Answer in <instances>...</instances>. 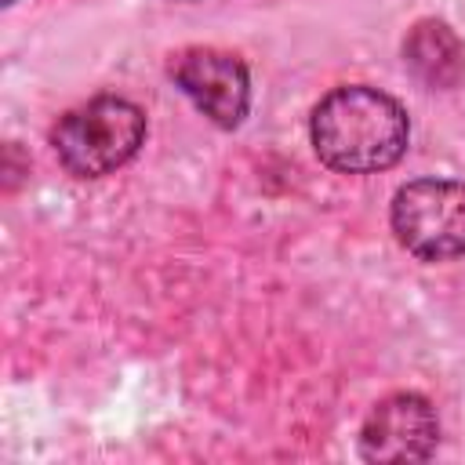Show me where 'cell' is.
I'll use <instances>...</instances> for the list:
<instances>
[{
  "instance_id": "6da1fadb",
  "label": "cell",
  "mask_w": 465,
  "mask_h": 465,
  "mask_svg": "<svg viewBox=\"0 0 465 465\" xmlns=\"http://www.w3.org/2000/svg\"><path fill=\"white\" fill-rule=\"evenodd\" d=\"M309 138L331 171L374 174L400 163L411 142L407 109L367 84H345L323 94L309 116Z\"/></svg>"
},
{
  "instance_id": "5b68a950",
  "label": "cell",
  "mask_w": 465,
  "mask_h": 465,
  "mask_svg": "<svg viewBox=\"0 0 465 465\" xmlns=\"http://www.w3.org/2000/svg\"><path fill=\"white\" fill-rule=\"evenodd\" d=\"M440 443V418L418 392H392L371 407L360 429L363 461H425Z\"/></svg>"
},
{
  "instance_id": "52a82bcc",
  "label": "cell",
  "mask_w": 465,
  "mask_h": 465,
  "mask_svg": "<svg viewBox=\"0 0 465 465\" xmlns=\"http://www.w3.org/2000/svg\"><path fill=\"white\" fill-rule=\"evenodd\" d=\"M0 4H4V7H11V4H15V0H0Z\"/></svg>"
},
{
  "instance_id": "3957f363",
  "label": "cell",
  "mask_w": 465,
  "mask_h": 465,
  "mask_svg": "<svg viewBox=\"0 0 465 465\" xmlns=\"http://www.w3.org/2000/svg\"><path fill=\"white\" fill-rule=\"evenodd\" d=\"M389 225L400 247L421 262H450L465 254V182L414 178L396 189Z\"/></svg>"
},
{
  "instance_id": "277c9868",
  "label": "cell",
  "mask_w": 465,
  "mask_h": 465,
  "mask_svg": "<svg viewBox=\"0 0 465 465\" xmlns=\"http://www.w3.org/2000/svg\"><path fill=\"white\" fill-rule=\"evenodd\" d=\"M171 84L222 131H232L251 113L247 62L222 47H182L167 58Z\"/></svg>"
},
{
  "instance_id": "8992f818",
  "label": "cell",
  "mask_w": 465,
  "mask_h": 465,
  "mask_svg": "<svg viewBox=\"0 0 465 465\" xmlns=\"http://www.w3.org/2000/svg\"><path fill=\"white\" fill-rule=\"evenodd\" d=\"M400 51L403 69L429 91H450L465 76V44L443 18H418Z\"/></svg>"
},
{
  "instance_id": "7a4b0ae2",
  "label": "cell",
  "mask_w": 465,
  "mask_h": 465,
  "mask_svg": "<svg viewBox=\"0 0 465 465\" xmlns=\"http://www.w3.org/2000/svg\"><path fill=\"white\" fill-rule=\"evenodd\" d=\"M145 142V113L120 98L98 94L58 116L51 127V145L58 163L76 178H102L124 167Z\"/></svg>"
}]
</instances>
